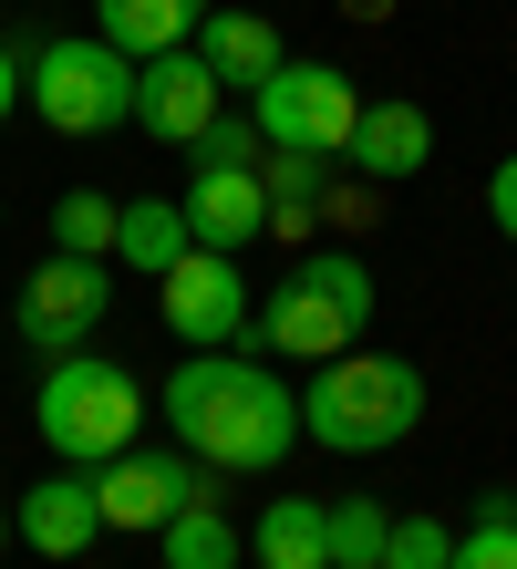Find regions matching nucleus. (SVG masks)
Here are the masks:
<instances>
[{
  "instance_id": "f257e3e1",
  "label": "nucleus",
  "mask_w": 517,
  "mask_h": 569,
  "mask_svg": "<svg viewBox=\"0 0 517 569\" xmlns=\"http://www.w3.org/2000/svg\"><path fill=\"white\" fill-rule=\"evenodd\" d=\"M166 435L218 477H269L300 446V393L259 352H187L166 373Z\"/></svg>"
},
{
  "instance_id": "f03ea898",
  "label": "nucleus",
  "mask_w": 517,
  "mask_h": 569,
  "mask_svg": "<svg viewBox=\"0 0 517 569\" xmlns=\"http://www.w3.org/2000/svg\"><path fill=\"white\" fill-rule=\"evenodd\" d=\"M425 425V373H414L404 352H331V362H310V383H300V446H321V456H394L404 435Z\"/></svg>"
},
{
  "instance_id": "7ed1b4c3",
  "label": "nucleus",
  "mask_w": 517,
  "mask_h": 569,
  "mask_svg": "<svg viewBox=\"0 0 517 569\" xmlns=\"http://www.w3.org/2000/svg\"><path fill=\"white\" fill-rule=\"evenodd\" d=\"M372 270L352 249H300L280 280H269V300L249 311V342L238 352H290V362H331V352H352L362 331H372Z\"/></svg>"
},
{
  "instance_id": "20e7f679",
  "label": "nucleus",
  "mask_w": 517,
  "mask_h": 569,
  "mask_svg": "<svg viewBox=\"0 0 517 569\" xmlns=\"http://www.w3.org/2000/svg\"><path fill=\"white\" fill-rule=\"evenodd\" d=\"M31 425H42V446L62 456V466H93L103 456H125V446H146V383L125 373L115 352H62V362H42V393H31Z\"/></svg>"
},
{
  "instance_id": "39448f33",
  "label": "nucleus",
  "mask_w": 517,
  "mask_h": 569,
  "mask_svg": "<svg viewBox=\"0 0 517 569\" xmlns=\"http://www.w3.org/2000/svg\"><path fill=\"white\" fill-rule=\"evenodd\" d=\"M21 104L52 136H115V124H135V62L103 31H52L21 62Z\"/></svg>"
},
{
  "instance_id": "423d86ee",
  "label": "nucleus",
  "mask_w": 517,
  "mask_h": 569,
  "mask_svg": "<svg viewBox=\"0 0 517 569\" xmlns=\"http://www.w3.org/2000/svg\"><path fill=\"white\" fill-rule=\"evenodd\" d=\"M249 124H259V156L269 146H290V156H331L341 166V146H352V124H362V83L341 73V62H280L259 93H249Z\"/></svg>"
},
{
  "instance_id": "0eeeda50",
  "label": "nucleus",
  "mask_w": 517,
  "mask_h": 569,
  "mask_svg": "<svg viewBox=\"0 0 517 569\" xmlns=\"http://www.w3.org/2000/svg\"><path fill=\"white\" fill-rule=\"evenodd\" d=\"M197 497H207V508H228V477H218V466H197L187 446L177 456H166V446H125V456L93 466L103 528H146V539H156V528L177 518V508H197Z\"/></svg>"
},
{
  "instance_id": "6e6552de",
  "label": "nucleus",
  "mask_w": 517,
  "mask_h": 569,
  "mask_svg": "<svg viewBox=\"0 0 517 569\" xmlns=\"http://www.w3.org/2000/svg\"><path fill=\"white\" fill-rule=\"evenodd\" d=\"M103 311H115V259L52 249V259H31V280H21V300H11V331H21L42 362H62V352H83L93 331H103Z\"/></svg>"
},
{
  "instance_id": "1a4fd4ad",
  "label": "nucleus",
  "mask_w": 517,
  "mask_h": 569,
  "mask_svg": "<svg viewBox=\"0 0 517 569\" xmlns=\"http://www.w3.org/2000/svg\"><path fill=\"white\" fill-rule=\"evenodd\" d=\"M156 311H166V331H177L187 352H238L249 342V270H238V249H187L177 270L156 280Z\"/></svg>"
},
{
  "instance_id": "9d476101",
  "label": "nucleus",
  "mask_w": 517,
  "mask_h": 569,
  "mask_svg": "<svg viewBox=\"0 0 517 569\" xmlns=\"http://www.w3.org/2000/svg\"><path fill=\"white\" fill-rule=\"evenodd\" d=\"M218 114H228V83L207 73V52H197V42L135 62V124H146L156 146H197Z\"/></svg>"
},
{
  "instance_id": "9b49d317",
  "label": "nucleus",
  "mask_w": 517,
  "mask_h": 569,
  "mask_svg": "<svg viewBox=\"0 0 517 569\" xmlns=\"http://www.w3.org/2000/svg\"><path fill=\"white\" fill-rule=\"evenodd\" d=\"M11 539H21L31 559H62V569H83V559H93V539H103L93 477H83V466H52L42 487H21V497H11Z\"/></svg>"
},
{
  "instance_id": "f8f14e48",
  "label": "nucleus",
  "mask_w": 517,
  "mask_h": 569,
  "mask_svg": "<svg viewBox=\"0 0 517 569\" xmlns=\"http://www.w3.org/2000/svg\"><path fill=\"white\" fill-rule=\"evenodd\" d=\"M425 156H435V114L414 104V93H384V104L362 93V124H352V146H341V166L372 177V187H404V177H425Z\"/></svg>"
},
{
  "instance_id": "ddd939ff",
  "label": "nucleus",
  "mask_w": 517,
  "mask_h": 569,
  "mask_svg": "<svg viewBox=\"0 0 517 569\" xmlns=\"http://www.w3.org/2000/svg\"><path fill=\"white\" fill-rule=\"evenodd\" d=\"M187 228H197V249H249V239H269L259 166H197V177H187Z\"/></svg>"
},
{
  "instance_id": "4468645a",
  "label": "nucleus",
  "mask_w": 517,
  "mask_h": 569,
  "mask_svg": "<svg viewBox=\"0 0 517 569\" xmlns=\"http://www.w3.org/2000/svg\"><path fill=\"white\" fill-rule=\"evenodd\" d=\"M197 52H207V73H218L228 93H259L290 62L280 21H259V11H197Z\"/></svg>"
},
{
  "instance_id": "2eb2a0df",
  "label": "nucleus",
  "mask_w": 517,
  "mask_h": 569,
  "mask_svg": "<svg viewBox=\"0 0 517 569\" xmlns=\"http://www.w3.org/2000/svg\"><path fill=\"white\" fill-rule=\"evenodd\" d=\"M249 569H331V508L321 497H269L249 528Z\"/></svg>"
},
{
  "instance_id": "dca6fc26",
  "label": "nucleus",
  "mask_w": 517,
  "mask_h": 569,
  "mask_svg": "<svg viewBox=\"0 0 517 569\" xmlns=\"http://www.w3.org/2000/svg\"><path fill=\"white\" fill-rule=\"evenodd\" d=\"M197 11H207V0H93V31H103L125 62H146V52L197 42Z\"/></svg>"
},
{
  "instance_id": "f3484780",
  "label": "nucleus",
  "mask_w": 517,
  "mask_h": 569,
  "mask_svg": "<svg viewBox=\"0 0 517 569\" xmlns=\"http://www.w3.org/2000/svg\"><path fill=\"white\" fill-rule=\"evenodd\" d=\"M187 249H197V228H187V197H125V228H115V259H125V270L166 280Z\"/></svg>"
},
{
  "instance_id": "a211bd4d",
  "label": "nucleus",
  "mask_w": 517,
  "mask_h": 569,
  "mask_svg": "<svg viewBox=\"0 0 517 569\" xmlns=\"http://www.w3.org/2000/svg\"><path fill=\"white\" fill-rule=\"evenodd\" d=\"M156 549H166V569H238V559H249L238 518H228V508H207V497H197V508H177V518L156 528Z\"/></svg>"
},
{
  "instance_id": "6ab92c4d",
  "label": "nucleus",
  "mask_w": 517,
  "mask_h": 569,
  "mask_svg": "<svg viewBox=\"0 0 517 569\" xmlns=\"http://www.w3.org/2000/svg\"><path fill=\"white\" fill-rule=\"evenodd\" d=\"M115 228H125V197H103V187H62V197H52V249L115 259Z\"/></svg>"
},
{
  "instance_id": "aec40b11",
  "label": "nucleus",
  "mask_w": 517,
  "mask_h": 569,
  "mask_svg": "<svg viewBox=\"0 0 517 569\" xmlns=\"http://www.w3.org/2000/svg\"><path fill=\"white\" fill-rule=\"evenodd\" d=\"M445 569H517V497H487V508L456 528V559Z\"/></svg>"
},
{
  "instance_id": "412c9836",
  "label": "nucleus",
  "mask_w": 517,
  "mask_h": 569,
  "mask_svg": "<svg viewBox=\"0 0 517 569\" xmlns=\"http://www.w3.org/2000/svg\"><path fill=\"white\" fill-rule=\"evenodd\" d=\"M384 528H394L384 497H341L331 508V559L341 569H384Z\"/></svg>"
},
{
  "instance_id": "4be33fe9",
  "label": "nucleus",
  "mask_w": 517,
  "mask_h": 569,
  "mask_svg": "<svg viewBox=\"0 0 517 569\" xmlns=\"http://www.w3.org/2000/svg\"><path fill=\"white\" fill-rule=\"evenodd\" d=\"M445 559H456V528H445V518L414 508V518L384 528V569H445Z\"/></svg>"
},
{
  "instance_id": "5701e85b",
  "label": "nucleus",
  "mask_w": 517,
  "mask_h": 569,
  "mask_svg": "<svg viewBox=\"0 0 517 569\" xmlns=\"http://www.w3.org/2000/svg\"><path fill=\"white\" fill-rule=\"evenodd\" d=\"M321 177H331V156H290V146H269V156H259L269 208H310V197H321Z\"/></svg>"
},
{
  "instance_id": "b1692460",
  "label": "nucleus",
  "mask_w": 517,
  "mask_h": 569,
  "mask_svg": "<svg viewBox=\"0 0 517 569\" xmlns=\"http://www.w3.org/2000/svg\"><path fill=\"white\" fill-rule=\"evenodd\" d=\"M187 156H197V166H259V124H249V114H218Z\"/></svg>"
},
{
  "instance_id": "393cba45",
  "label": "nucleus",
  "mask_w": 517,
  "mask_h": 569,
  "mask_svg": "<svg viewBox=\"0 0 517 569\" xmlns=\"http://www.w3.org/2000/svg\"><path fill=\"white\" fill-rule=\"evenodd\" d=\"M487 218H497V239H517V156L487 177Z\"/></svg>"
},
{
  "instance_id": "a878e982",
  "label": "nucleus",
  "mask_w": 517,
  "mask_h": 569,
  "mask_svg": "<svg viewBox=\"0 0 517 569\" xmlns=\"http://www.w3.org/2000/svg\"><path fill=\"white\" fill-rule=\"evenodd\" d=\"M21 62H31V42H0V124H11V104H21Z\"/></svg>"
},
{
  "instance_id": "bb28decb",
  "label": "nucleus",
  "mask_w": 517,
  "mask_h": 569,
  "mask_svg": "<svg viewBox=\"0 0 517 569\" xmlns=\"http://www.w3.org/2000/svg\"><path fill=\"white\" fill-rule=\"evenodd\" d=\"M341 11H352V21H384V11H394V0H341Z\"/></svg>"
},
{
  "instance_id": "cd10ccee",
  "label": "nucleus",
  "mask_w": 517,
  "mask_h": 569,
  "mask_svg": "<svg viewBox=\"0 0 517 569\" xmlns=\"http://www.w3.org/2000/svg\"><path fill=\"white\" fill-rule=\"evenodd\" d=\"M0 549H11V508H0Z\"/></svg>"
},
{
  "instance_id": "c85d7f7f",
  "label": "nucleus",
  "mask_w": 517,
  "mask_h": 569,
  "mask_svg": "<svg viewBox=\"0 0 517 569\" xmlns=\"http://www.w3.org/2000/svg\"><path fill=\"white\" fill-rule=\"evenodd\" d=\"M83 569H103V559H83Z\"/></svg>"
},
{
  "instance_id": "c756f323",
  "label": "nucleus",
  "mask_w": 517,
  "mask_h": 569,
  "mask_svg": "<svg viewBox=\"0 0 517 569\" xmlns=\"http://www.w3.org/2000/svg\"><path fill=\"white\" fill-rule=\"evenodd\" d=\"M331 569H341V559H331Z\"/></svg>"
}]
</instances>
